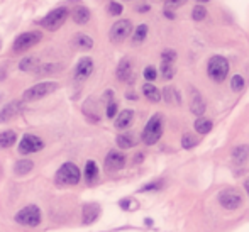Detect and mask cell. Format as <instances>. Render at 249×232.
<instances>
[{"instance_id": "obj_12", "label": "cell", "mask_w": 249, "mask_h": 232, "mask_svg": "<svg viewBox=\"0 0 249 232\" xmlns=\"http://www.w3.org/2000/svg\"><path fill=\"white\" fill-rule=\"evenodd\" d=\"M125 164V156L121 151H110V153L105 156V168L108 171H119L122 170Z\"/></svg>"}, {"instance_id": "obj_43", "label": "cell", "mask_w": 249, "mask_h": 232, "mask_svg": "<svg viewBox=\"0 0 249 232\" xmlns=\"http://www.w3.org/2000/svg\"><path fill=\"white\" fill-rule=\"evenodd\" d=\"M244 186H246V192H248V195H249V180L246 181V185H244Z\"/></svg>"}, {"instance_id": "obj_44", "label": "cell", "mask_w": 249, "mask_h": 232, "mask_svg": "<svg viewBox=\"0 0 249 232\" xmlns=\"http://www.w3.org/2000/svg\"><path fill=\"white\" fill-rule=\"evenodd\" d=\"M197 2H200V3H205V2H210V0H197Z\"/></svg>"}, {"instance_id": "obj_7", "label": "cell", "mask_w": 249, "mask_h": 232, "mask_svg": "<svg viewBox=\"0 0 249 232\" xmlns=\"http://www.w3.org/2000/svg\"><path fill=\"white\" fill-rule=\"evenodd\" d=\"M41 37H43V36H41V33H34V31H29V33L20 34V36H17L16 41H14L12 51L16 53V54L27 51V49L36 46V44L41 41Z\"/></svg>"}, {"instance_id": "obj_15", "label": "cell", "mask_w": 249, "mask_h": 232, "mask_svg": "<svg viewBox=\"0 0 249 232\" xmlns=\"http://www.w3.org/2000/svg\"><path fill=\"white\" fill-rule=\"evenodd\" d=\"M99 215H100V207L97 205V203H87V205L83 207V219L82 220L85 226L95 222Z\"/></svg>"}, {"instance_id": "obj_20", "label": "cell", "mask_w": 249, "mask_h": 232, "mask_svg": "<svg viewBox=\"0 0 249 232\" xmlns=\"http://www.w3.org/2000/svg\"><path fill=\"white\" fill-rule=\"evenodd\" d=\"M142 93H144V97L148 98L149 102H153V104H158V102L161 100V92L151 82L142 85Z\"/></svg>"}, {"instance_id": "obj_3", "label": "cell", "mask_w": 249, "mask_h": 232, "mask_svg": "<svg viewBox=\"0 0 249 232\" xmlns=\"http://www.w3.org/2000/svg\"><path fill=\"white\" fill-rule=\"evenodd\" d=\"M58 87L59 85L56 82H41V83H37V85L27 89L26 92L22 93V100L24 102L41 100V98H44V97H48V95H51L53 92H56Z\"/></svg>"}, {"instance_id": "obj_35", "label": "cell", "mask_w": 249, "mask_h": 232, "mask_svg": "<svg viewBox=\"0 0 249 232\" xmlns=\"http://www.w3.org/2000/svg\"><path fill=\"white\" fill-rule=\"evenodd\" d=\"M142 75H144L146 82H154L156 76H158V71H156V68H153V66H146Z\"/></svg>"}, {"instance_id": "obj_2", "label": "cell", "mask_w": 249, "mask_h": 232, "mask_svg": "<svg viewBox=\"0 0 249 232\" xmlns=\"http://www.w3.org/2000/svg\"><path fill=\"white\" fill-rule=\"evenodd\" d=\"M207 73H209V76L213 82L222 83L229 75V61L224 56H212L209 59V63H207Z\"/></svg>"}, {"instance_id": "obj_17", "label": "cell", "mask_w": 249, "mask_h": 232, "mask_svg": "<svg viewBox=\"0 0 249 232\" xmlns=\"http://www.w3.org/2000/svg\"><path fill=\"white\" fill-rule=\"evenodd\" d=\"M132 121H134V112L131 110V108H125V110H122L121 114L115 117V127L117 129H127L129 125L132 124Z\"/></svg>"}, {"instance_id": "obj_34", "label": "cell", "mask_w": 249, "mask_h": 232, "mask_svg": "<svg viewBox=\"0 0 249 232\" xmlns=\"http://www.w3.org/2000/svg\"><path fill=\"white\" fill-rule=\"evenodd\" d=\"M195 144H197V139H195L194 136L183 134V138H181V146H183V149H192Z\"/></svg>"}, {"instance_id": "obj_24", "label": "cell", "mask_w": 249, "mask_h": 232, "mask_svg": "<svg viewBox=\"0 0 249 232\" xmlns=\"http://www.w3.org/2000/svg\"><path fill=\"white\" fill-rule=\"evenodd\" d=\"M117 146L121 147V149H129V147H134L136 146V138L132 134H129V132H125V134H119L117 136Z\"/></svg>"}, {"instance_id": "obj_33", "label": "cell", "mask_w": 249, "mask_h": 232, "mask_svg": "<svg viewBox=\"0 0 249 232\" xmlns=\"http://www.w3.org/2000/svg\"><path fill=\"white\" fill-rule=\"evenodd\" d=\"M207 17V9L202 5H197L194 7V10H192V19L194 20H203Z\"/></svg>"}, {"instance_id": "obj_18", "label": "cell", "mask_w": 249, "mask_h": 232, "mask_svg": "<svg viewBox=\"0 0 249 232\" xmlns=\"http://www.w3.org/2000/svg\"><path fill=\"white\" fill-rule=\"evenodd\" d=\"M71 17H73V20H75L76 24L83 26V24H87L90 20V10L87 9L85 5H78V7H75V9H73Z\"/></svg>"}, {"instance_id": "obj_8", "label": "cell", "mask_w": 249, "mask_h": 232, "mask_svg": "<svg viewBox=\"0 0 249 232\" xmlns=\"http://www.w3.org/2000/svg\"><path fill=\"white\" fill-rule=\"evenodd\" d=\"M132 33V22L129 19H122V20H117V22L112 26L110 29V41L114 44H119V43H124Z\"/></svg>"}, {"instance_id": "obj_25", "label": "cell", "mask_w": 249, "mask_h": 232, "mask_svg": "<svg viewBox=\"0 0 249 232\" xmlns=\"http://www.w3.org/2000/svg\"><path fill=\"white\" fill-rule=\"evenodd\" d=\"M34 168V163L31 160H19L16 163V166H14V171H16V175H19V177H22V175H27L31 173Z\"/></svg>"}, {"instance_id": "obj_29", "label": "cell", "mask_w": 249, "mask_h": 232, "mask_svg": "<svg viewBox=\"0 0 249 232\" xmlns=\"http://www.w3.org/2000/svg\"><path fill=\"white\" fill-rule=\"evenodd\" d=\"M37 66H39V59L34 58V56H29V58H24L22 61H20L19 68L22 70V71H33Z\"/></svg>"}, {"instance_id": "obj_14", "label": "cell", "mask_w": 249, "mask_h": 232, "mask_svg": "<svg viewBox=\"0 0 249 232\" xmlns=\"http://www.w3.org/2000/svg\"><path fill=\"white\" fill-rule=\"evenodd\" d=\"M115 75H117V80H121V82H132L131 59L129 58L121 59V63L117 65V70H115Z\"/></svg>"}, {"instance_id": "obj_23", "label": "cell", "mask_w": 249, "mask_h": 232, "mask_svg": "<svg viewBox=\"0 0 249 232\" xmlns=\"http://www.w3.org/2000/svg\"><path fill=\"white\" fill-rule=\"evenodd\" d=\"M160 71H161V76L164 80H171L177 73V68H175V61H168V59H163L161 61V66H160Z\"/></svg>"}, {"instance_id": "obj_40", "label": "cell", "mask_w": 249, "mask_h": 232, "mask_svg": "<svg viewBox=\"0 0 249 232\" xmlns=\"http://www.w3.org/2000/svg\"><path fill=\"white\" fill-rule=\"evenodd\" d=\"M161 181H154V183H149V185H146V186H142L141 188V192H149V190H158V188H161Z\"/></svg>"}, {"instance_id": "obj_32", "label": "cell", "mask_w": 249, "mask_h": 232, "mask_svg": "<svg viewBox=\"0 0 249 232\" xmlns=\"http://www.w3.org/2000/svg\"><path fill=\"white\" fill-rule=\"evenodd\" d=\"M231 89L234 90V92H241V90L244 89V78L241 75H234L232 80H231Z\"/></svg>"}, {"instance_id": "obj_26", "label": "cell", "mask_w": 249, "mask_h": 232, "mask_svg": "<svg viewBox=\"0 0 249 232\" xmlns=\"http://www.w3.org/2000/svg\"><path fill=\"white\" fill-rule=\"evenodd\" d=\"M17 139V134L14 131H3L0 132V149H7V147L14 146Z\"/></svg>"}, {"instance_id": "obj_39", "label": "cell", "mask_w": 249, "mask_h": 232, "mask_svg": "<svg viewBox=\"0 0 249 232\" xmlns=\"http://www.w3.org/2000/svg\"><path fill=\"white\" fill-rule=\"evenodd\" d=\"M187 3V0H166V9H177Z\"/></svg>"}, {"instance_id": "obj_37", "label": "cell", "mask_w": 249, "mask_h": 232, "mask_svg": "<svg viewBox=\"0 0 249 232\" xmlns=\"http://www.w3.org/2000/svg\"><path fill=\"white\" fill-rule=\"evenodd\" d=\"M115 115H117V104H115L114 100H110L107 104V117L108 119H114Z\"/></svg>"}, {"instance_id": "obj_42", "label": "cell", "mask_w": 249, "mask_h": 232, "mask_svg": "<svg viewBox=\"0 0 249 232\" xmlns=\"http://www.w3.org/2000/svg\"><path fill=\"white\" fill-rule=\"evenodd\" d=\"M149 10V5H141V7H138V12H148Z\"/></svg>"}, {"instance_id": "obj_22", "label": "cell", "mask_w": 249, "mask_h": 232, "mask_svg": "<svg viewBox=\"0 0 249 232\" xmlns=\"http://www.w3.org/2000/svg\"><path fill=\"white\" fill-rule=\"evenodd\" d=\"M99 178V166L95 161H87L85 164V180L87 183H93Z\"/></svg>"}, {"instance_id": "obj_11", "label": "cell", "mask_w": 249, "mask_h": 232, "mask_svg": "<svg viewBox=\"0 0 249 232\" xmlns=\"http://www.w3.org/2000/svg\"><path fill=\"white\" fill-rule=\"evenodd\" d=\"M92 73H93V59L92 58H82L78 63H76L75 78L78 80V82H85Z\"/></svg>"}, {"instance_id": "obj_19", "label": "cell", "mask_w": 249, "mask_h": 232, "mask_svg": "<svg viewBox=\"0 0 249 232\" xmlns=\"http://www.w3.org/2000/svg\"><path fill=\"white\" fill-rule=\"evenodd\" d=\"M249 158V146L248 144H239L232 149V161L236 164H243Z\"/></svg>"}, {"instance_id": "obj_21", "label": "cell", "mask_w": 249, "mask_h": 232, "mask_svg": "<svg viewBox=\"0 0 249 232\" xmlns=\"http://www.w3.org/2000/svg\"><path fill=\"white\" fill-rule=\"evenodd\" d=\"M73 46L83 49V51H89V49L93 48V39L87 34H76L75 39H73Z\"/></svg>"}, {"instance_id": "obj_13", "label": "cell", "mask_w": 249, "mask_h": 232, "mask_svg": "<svg viewBox=\"0 0 249 232\" xmlns=\"http://www.w3.org/2000/svg\"><path fill=\"white\" fill-rule=\"evenodd\" d=\"M22 112V102L14 100L10 104H7L5 107L0 110V122H9L10 119L17 117Z\"/></svg>"}, {"instance_id": "obj_5", "label": "cell", "mask_w": 249, "mask_h": 232, "mask_svg": "<svg viewBox=\"0 0 249 232\" xmlns=\"http://www.w3.org/2000/svg\"><path fill=\"white\" fill-rule=\"evenodd\" d=\"M16 222L26 227H37L41 224V210L36 205H27L20 209L16 215Z\"/></svg>"}, {"instance_id": "obj_41", "label": "cell", "mask_w": 249, "mask_h": 232, "mask_svg": "<svg viewBox=\"0 0 249 232\" xmlns=\"http://www.w3.org/2000/svg\"><path fill=\"white\" fill-rule=\"evenodd\" d=\"M164 17H168V19H175V14L171 12V9H164Z\"/></svg>"}, {"instance_id": "obj_1", "label": "cell", "mask_w": 249, "mask_h": 232, "mask_svg": "<svg viewBox=\"0 0 249 232\" xmlns=\"http://www.w3.org/2000/svg\"><path fill=\"white\" fill-rule=\"evenodd\" d=\"M161 136H163V115L154 114L148 121V124H146L144 131L141 134V139L144 144L153 146V144H156L161 139Z\"/></svg>"}, {"instance_id": "obj_30", "label": "cell", "mask_w": 249, "mask_h": 232, "mask_svg": "<svg viewBox=\"0 0 249 232\" xmlns=\"http://www.w3.org/2000/svg\"><path fill=\"white\" fill-rule=\"evenodd\" d=\"M164 100L170 102V104H180V95H178L177 90L173 89V87H168V89H164Z\"/></svg>"}, {"instance_id": "obj_31", "label": "cell", "mask_w": 249, "mask_h": 232, "mask_svg": "<svg viewBox=\"0 0 249 232\" xmlns=\"http://www.w3.org/2000/svg\"><path fill=\"white\" fill-rule=\"evenodd\" d=\"M59 70H61L59 65H39L36 68V71L39 73V75H48V73H54V71H59Z\"/></svg>"}, {"instance_id": "obj_38", "label": "cell", "mask_w": 249, "mask_h": 232, "mask_svg": "<svg viewBox=\"0 0 249 232\" xmlns=\"http://www.w3.org/2000/svg\"><path fill=\"white\" fill-rule=\"evenodd\" d=\"M161 59H168V61H177V53L173 49H164L163 54H161Z\"/></svg>"}, {"instance_id": "obj_28", "label": "cell", "mask_w": 249, "mask_h": 232, "mask_svg": "<svg viewBox=\"0 0 249 232\" xmlns=\"http://www.w3.org/2000/svg\"><path fill=\"white\" fill-rule=\"evenodd\" d=\"M148 37V26L146 24H139L134 31V37H132V43L134 44H141L144 43V39Z\"/></svg>"}, {"instance_id": "obj_4", "label": "cell", "mask_w": 249, "mask_h": 232, "mask_svg": "<svg viewBox=\"0 0 249 232\" xmlns=\"http://www.w3.org/2000/svg\"><path fill=\"white\" fill-rule=\"evenodd\" d=\"M68 16H70V10L66 7H58V9L51 10L48 16H44L39 24L48 31H58L66 22Z\"/></svg>"}, {"instance_id": "obj_9", "label": "cell", "mask_w": 249, "mask_h": 232, "mask_svg": "<svg viewBox=\"0 0 249 232\" xmlns=\"http://www.w3.org/2000/svg\"><path fill=\"white\" fill-rule=\"evenodd\" d=\"M219 203L227 210H236L243 205V195L236 188H226L219 193Z\"/></svg>"}, {"instance_id": "obj_16", "label": "cell", "mask_w": 249, "mask_h": 232, "mask_svg": "<svg viewBox=\"0 0 249 232\" xmlns=\"http://www.w3.org/2000/svg\"><path fill=\"white\" fill-rule=\"evenodd\" d=\"M190 110L194 112L195 115H203L205 112V102H203L202 95H200L197 90H192V95H190Z\"/></svg>"}, {"instance_id": "obj_6", "label": "cell", "mask_w": 249, "mask_h": 232, "mask_svg": "<svg viewBox=\"0 0 249 232\" xmlns=\"http://www.w3.org/2000/svg\"><path fill=\"white\" fill-rule=\"evenodd\" d=\"M80 173L78 166L73 163H65L61 164V168L56 173V183L58 185H76L80 183Z\"/></svg>"}, {"instance_id": "obj_10", "label": "cell", "mask_w": 249, "mask_h": 232, "mask_svg": "<svg viewBox=\"0 0 249 232\" xmlns=\"http://www.w3.org/2000/svg\"><path fill=\"white\" fill-rule=\"evenodd\" d=\"M44 147V143L43 139H39L37 136L34 134H26L22 139H20V144H19V153L20 154H33V153H37Z\"/></svg>"}, {"instance_id": "obj_27", "label": "cell", "mask_w": 249, "mask_h": 232, "mask_svg": "<svg viewBox=\"0 0 249 232\" xmlns=\"http://www.w3.org/2000/svg\"><path fill=\"white\" fill-rule=\"evenodd\" d=\"M212 121L210 119H207V117H200L195 121V131L198 132V134H207V132H210L212 131Z\"/></svg>"}, {"instance_id": "obj_36", "label": "cell", "mask_w": 249, "mask_h": 232, "mask_svg": "<svg viewBox=\"0 0 249 232\" xmlns=\"http://www.w3.org/2000/svg\"><path fill=\"white\" fill-rule=\"evenodd\" d=\"M122 5L119 2H110L108 3V14H110V16H121L122 14Z\"/></svg>"}, {"instance_id": "obj_45", "label": "cell", "mask_w": 249, "mask_h": 232, "mask_svg": "<svg viewBox=\"0 0 249 232\" xmlns=\"http://www.w3.org/2000/svg\"><path fill=\"white\" fill-rule=\"evenodd\" d=\"M0 48H2V44H0Z\"/></svg>"}]
</instances>
